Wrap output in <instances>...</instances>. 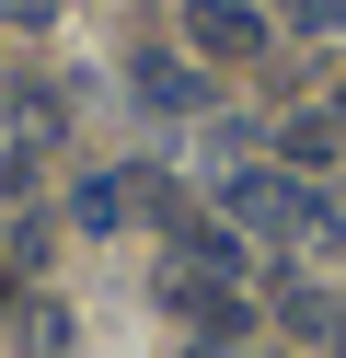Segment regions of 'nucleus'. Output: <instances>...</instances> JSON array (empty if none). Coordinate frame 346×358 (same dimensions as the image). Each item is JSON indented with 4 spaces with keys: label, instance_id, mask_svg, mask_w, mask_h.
Instances as JSON below:
<instances>
[{
    "label": "nucleus",
    "instance_id": "f257e3e1",
    "mask_svg": "<svg viewBox=\"0 0 346 358\" xmlns=\"http://www.w3.org/2000/svg\"><path fill=\"white\" fill-rule=\"evenodd\" d=\"M219 208H231V231H277V243H289V231H312V185H300V173H266V162H254V173H231V185H219Z\"/></svg>",
    "mask_w": 346,
    "mask_h": 358
},
{
    "label": "nucleus",
    "instance_id": "f03ea898",
    "mask_svg": "<svg viewBox=\"0 0 346 358\" xmlns=\"http://www.w3.org/2000/svg\"><path fill=\"white\" fill-rule=\"evenodd\" d=\"M127 93L150 104V116H196V104H208V70L173 58V47H138V58H127Z\"/></svg>",
    "mask_w": 346,
    "mask_h": 358
},
{
    "label": "nucleus",
    "instance_id": "7ed1b4c3",
    "mask_svg": "<svg viewBox=\"0 0 346 358\" xmlns=\"http://www.w3.org/2000/svg\"><path fill=\"white\" fill-rule=\"evenodd\" d=\"M185 47H196V58H254L266 24H254L243 0H185Z\"/></svg>",
    "mask_w": 346,
    "mask_h": 358
},
{
    "label": "nucleus",
    "instance_id": "20e7f679",
    "mask_svg": "<svg viewBox=\"0 0 346 358\" xmlns=\"http://www.w3.org/2000/svg\"><path fill=\"white\" fill-rule=\"evenodd\" d=\"M277 150H289V173H312V162H335V116H289V127H277Z\"/></svg>",
    "mask_w": 346,
    "mask_h": 358
},
{
    "label": "nucleus",
    "instance_id": "39448f33",
    "mask_svg": "<svg viewBox=\"0 0 346 358\" xmlns=\"http://www.w3.org/2000/svg\"><path fill=\"white\" fill-rule=\"evenodd\" d=\"M127 220V185H81V231H115Z\"/></svg>",
    "mask_w": 346,
    "mask_h": 358
},
{
    "label": "nucleus",
    "instance_id": "423d86ee",
    "mask_svg": "<svg viewBox=\"0 0 346 358\" xmlns=\"http://www.w3.org/2000/svg\"><path fill=\"white\" fill-rule=\"evenodd\" d=\"M0 24H12V35H35V24H58V0H0Z\"/></svg>",
    "mask_w": 346,
    "mask_h": 358
},
{
    "label": "nucleus",
    "instance_id": "0eeeda50",
    "mask_svg": "<svg viewBox=\"0 0 346 358\" xmlns=\"http://www.w3.org/2000/svg\"><path fill=\"white\" fill-rule=\"evenodd\" d=\"M289 12H300V24H323V35L346 24V0H289Z\"/></svg>",
    "mask_w": 346,
    "mask_h": 358
},
{
    "label": "nucleus",
    "instance_id": "6e6552de",
    "mask_svg": "<svg viewBox=\"0 0 346 358\" xmlns=\"http://www.w3.org/2000/svg\"><path fill=\"white\" fill-rule=\"evenodd\" d=\"M335 139H346V93H335Z\"/></svg>",
    "mask_w": 346,
    "mask_h": 358
}]
</instances>
